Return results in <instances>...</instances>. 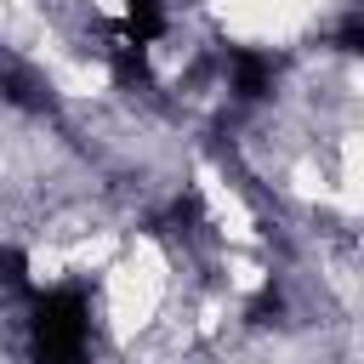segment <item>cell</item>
I'll list each match as a JSON object with an SVG mask.
<instances>
[{"label":"cell","mask_w":364,"mask_h":364,"mask_svg":"<svg viewBox=\"0 0 364 364\" xmlns=\"http://www.w3.org/2000/svg\"><path fill=\"white\" fill-rule=\"evenodd\" d=\"M0 91H6V102H17V108H46V85H40V74L34 68H23V63H0Z\"/></svg>","instance_id":"cell-4"},{"label":"cell","mask_w":364,"mask_h":364,"mask_svg":"<svg viewBox=\"0 0 364 364\" xmlns=\"http://www.w3.org/2000/svg\"><path fill=\"white\" fill-rule=\"evenodd\" d=\"M165 28H171V0H125V6H119V23H114V34L131 40V46H142V51H148Z\"/></svg>","instance_id":"cell-3"},{"label":"cell","mask_w":364,"mask_h":364,"mask_svg":"<svg viewBox=\"0 0 364 364\" xmlns=\"http://www.w3.org/2000/svg\"><path fill=\"white\" fill-rule=\"evenodd\" d=\"M273 74H279L273 51H262V46H233L228 51V91L239 102H262L273 91Z\"/></svg>","instance_id":"cell-2"},{"label":"cell","mask_w":364,"mask_h":364,"mask_svg":"<svg viewBox=\"0 0 364 364\" xmlns=\"http://www.w3.org/2000/svg\"><path fill=\"white\" fill-rule=\"evenodd\" d=\"M0 296H17V301H28V296H34L28 250H17V245H0Z\"/></svg>","instance_id":"cell-5"},{"label":"cell","mask_w":364,"mask_h":364,"mask_svg":"<svg viewBox=\"0 0 364 364\" xmlns=\"http://www.w3.org/2000/svg\"><path fill=\"white\" fill-rule=\"evenodd\" d=\"M28 364H91V296L80 284H34Z\"/></svg>","instance_id":"cell-1"}]
</instances>
